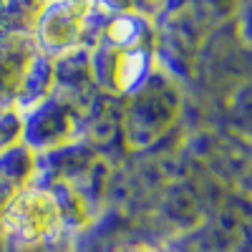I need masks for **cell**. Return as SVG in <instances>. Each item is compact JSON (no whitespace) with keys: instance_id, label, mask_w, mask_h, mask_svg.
<instances>
[{"instance_id":"1","label":"cell","mask_w":252,"mask_h":252,"mask_svg":"<svg viewBox=\"0 0 252 252\" xmlns=\"http://www.w3.org/2000/svg\"><path fill=\"white\" fill-rule=\"evenodd\" d=\"M5 222L20 240L43 242L61 229V209L46 192H26L10 204Z\"/></svg>"},{"instance_id":"2","label":"cell","mask_w":252,"mask_h":252,"mask_svg":"<svg viewBox=\"0 0 252 252\" xmlns=\"http://www.w3.org/2000/svg\"><path fill=\"white\" fill-rule=\"evenodd\" d=\"M124 252H154L149 247H131V250H124Z\"/></svg>"}]
</instances>
